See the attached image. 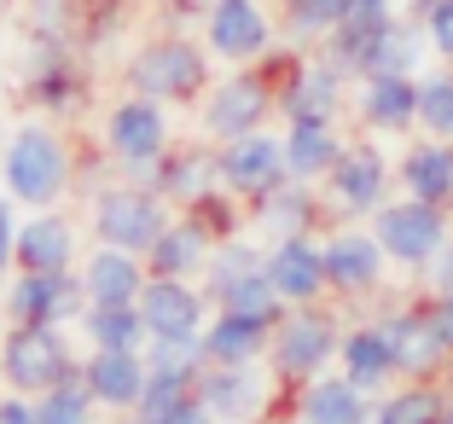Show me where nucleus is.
I'll list each match as a JSON object with an SVG mask.
<instances>
[{
	"mask_svg": "<svg viewBox=\"0 0 453 424\" xmlns=\"http://www.w3.org/2000/svg\"><path fill=\"white\" fill-rule=\"evenodd\" d=\"M0 186L24 210H58L76 198V140L53 117H24L0 146Z\"/></svg>",
	"mask_w": 453,
	"mask_h": 424,
	"instance_id": "obj_1",
	"label": "nucleus"
},
{
	"mask_svg": "<svg viewBox=\"0 0 453 424\" xmlns=\"http://www.w3.org/2000/svg\"><path fill=\"white\" fill-rule=\"evenodd\" d=\"M18 93L35 117L76 122L94 93V70H88V47L76 35H41L24 29V65H18Z\"/></svg>",
	"mask_w": 453,
	"mask_h": 424,
	"instance_id": "obj_2",
	"label": "nucleus"
},
{
	"mask_svg": "<svg viewBox=\"0 0 453 424\" xmlns=\"http://www.w3.org/2000/svg\"><path fill=\"white\" fill-rule=\"evenodd\" d=\"M122 88L146 93L157 105H198L203 93L215 88V65L210 47L198 35H180V29H157L128 53L122 65Z\"/></svg>",
	"mask_w": 453,
	"mask_h": 424,
	"instance_id": "obj_3",
	"label": "nucleus"
},
{
	"mask_svg": "<svg viewBox=\"0 0 453 424\" xmlns=\"http://www.w3.org/2000/svg\"><path fill=\"white\" fill-rule=\"evenodd\" d=\"M81 355L70 326H6L0 332V384L18 396H47V389L81 378Z\"/></svg>",
	"mask_w": 453,
	"mask_h": 424,
	"instance_id": "obj_4",
	"label": "nucleus"
},
{
	"mask_svg": "<svg viewBox=\"0 0 453 424\" xmlns=\"http://www.w3.org/2000/svg\"><path fill=\"white\" fill-rule=\"evenodd\" d=\"M267 117H280V81H273L267 65H233L226 76H215V88L198 99V128L215 146L267 128Z\"/></svg>",
	"mask_w": 453,
	"mask_h": 424,
	"instance_id": "obj_5",
	"label": "nucleus"
},
{
	"mask_svg": "<svg viewBox=\"0 0 453 424\" xmlns=\"http://www.w3.org/2000/svg\"><path fill=\"white\" fill-rule=\"evenodd\" d=\"M174 204H163L157 192L146 186H128V181H111L99 198H88V227H94L99 244H117V251H140L146 256L157 244V233L174 221Z\"/></svg>",
	"mask_w": 453,
	"mask_h": 424,
	"instance_id": "obj_6",
	"label": "nucleus"
},
{
	"mask_svg": "<svg viewBox=\"0 0 453 424\" xmlns=\"http://www.w3.org/2000/svg\"><path fill=\"white\" fill-rule=\"evenodd\" d=\"M262 65L273 70V81H280V117L285 122H337L349 76L326 53L308 58V53H285V47H273Z\"/></svg>",
	"mask_w": 453,
	"mask_h": 424,
	"instance_id": "obj_7",
	"label": "nucleus"
},
{
	"mask_svg": "<svg viewBox=\"0 0 453 424\" xmlns=\"http://www.w3.org/2000/svg\"><path fill=\"white\" fill-rule=\"evenodd\" d=\"M343 349V332H337V320L326 314L320 303H303L273 326V343H267V366L280 384H308V378H320L326 366L337 360Z\"/></svg>",
	"mask_w": 453,
	"mask_h": 424,
	"instance_id": "obj_8",
	"label": "nucleus"
},
{
	"mask_svg": "<svg viewBox=\"0 0 453 424\" xmlns=\"http://www.w3.org/2000/svg\"><path fill=\"white\" fill-rule=\"evenodd\" d=\"M0 314L6 326H81L88 314V285L81 274H6V291H0Z\"/></svg>",
	"mask_w": 453,
	"mask_h": 424,
	"instance_id": "obj_9",
	"label": "nucleus"
},
{
	"mask_svg": "<svg viewBox=\"0 0 453 424\" xmlns=\"http://www.w3.org/2000/svg\"><path fill=\"white\" fill-rule=\"evenodd\" d=\"M99 140H105V151L117 158V169H128V163H157L163 151L174 146V117H169V105H157L146 93H122V99L105 105Z\"/></svg>",
	"mask_w": 453,
	"mask_h": 424,
	"instance_id": "obj_10",
	"label": "nucleus"
},
{
	"mask_svg": "<svg viewBox=\"0 0 453 424\" xmlns=\"http://www.w3.org/2000/svg\"><path fill=\"white\" fill-rule=\"evenodd\" d=\"M203 47L221 65H262L280 47V18H267L262 0H215L203 18Z\"/></svg>",
	"mask_w": 453,
	"mask_h": 424,
	"instance_id": "obj_11",
	"label": "nucleus"
},
{
	"mask_svg": "<svg viewBox=\"0 0 453 424\" xmlns=\"http://www.w3.org/2000/svg\"><path fill=\"white\" fill-rule=\"evenodd\" d=\"M372 233L384 244V256L401 267H430L448 251V215H441V204H425V198L384 204L372 215Z\"/></svg>",
	"mask_w": 453,
	"mask_h": 424,
	"instance_id": "obj_12",
	"label": "nucleus"
},
{
	"mask_svg": "<svg viewBox=\"0 0 453 424\" xmlns=\"http://www.w3.org/2000/svg\"><path fill=\"white\" fill-rule=\"evenodd\" d=\"M215 163H221V186L244 204H262L267 192H280L291 181V163H285V134H244V140H226L215 146Z\"/></svg>",
	"mask_w": 453,
	"mask_h": 424,
	"instance_id": "obj_13",
	"label": "nucleus"
},
{
	"mask_svg": "<svg viewBox=\"0 0 453 424\" xmlns=\"http://www.w3.org/2000/svg\"><path fill=\"white\" fill-rule=\"evenodd\" d=\"M18 267H24V274H70V267H81V227H76V215H70L65 204H58V210H29L24 215Z\"/></svg>",
	"mask_w": 453,
	"mask_h": 424,
	"instance_id": "obj_14",
	"label": "nucleus"
},
{
	"mask_svg": "<svg viewBox=\"0 0 453 424\" xmlns=\"http://www.w3.org/2000/svg\"><path fill=\"white\" fill-rule=\"evenodd\" d=\"M198 396L221 424H267L273 419V384H267L262 360L256 366H210L198 378Z\"/></svg>",
	"mask_w": 453,
	"mask_h": 424,
	"instance_id": "obj_15",
	"label": "nucleus"
},
{
	"mask_svg": "<svg viewBox=\"0 0 453 424\" xmlns=\"http://www.w3.org/2000/svg\"><path fill=\"white\" fill-rule=\"evenodd\" d=\"M389 192V163L378 146H343V158L326 174V204L337 215H378Z\"/></svg>",
	"mask_w": 453,
	"mask_h": 424,
	"instance_id": "obj_16",
	"label": "nucleus"
},
{
	"mask_svg": "<svg viewBox=\"0 0 453 424\" xmlns=\"http://www.w3.org/2000/svg\"><path fill=\"white\" fill-rule=\"evenodd\" d=\"M221 186V163H215V140H174L157 163H151V181L146 192H157L163 204L187 210L198 192Z\"/></svg>",
	"mask_w": 453,
	"mask_h": 424,
	"instance_id": "obj_17",
	"label": "nucleus"
},
{
	"mask_svg": "<svg viewBox=\"0 0 453 424\" xmlns=\"http://www.w3.org/2000/svg\"><path fill=\"white\" fill-rule=\"evenodd\" d=\"M267 279H273V291L291 308L320 303L332 291V279H326V244L314 233H303V239H267Z\"/></svg>",
	"mask_w": 453,
	"mask_h": 424,
	"instance_id": "obj_18",
	"label": "nucleus"
},
{
	"mask_svg": "<svg viewBox=\"0 0 453 424\" xmlns=\"http://www.w3.org/2000/svg\"><path fill=\"white\" fill-rule=\"evenodd\" d=\"M140 314H146L151 337H174V332H203L215 314L210 291H203L198 279H163L151 274L146 291H140Z\"/></svg>",
	"mask_w": 453,
	"mask_h": 424,
	"instance_id": "obj_19",
	"label": "nucleus"
},
{
	"mask_svg": "<svg viewBox=\"0 0 453 424\" xmlns=\"http://www.w3.org/2000/svg\"><path fill=\"white\" fill-rule=\"evenodd\" d=\"M81 378L94 389L99 412H134L140 396H146V349H88L81 355Z\"/></svg>",
	"mask_w": 453,
	"mask_h": 424,
	"instance_id": "obj_20",
	"label": "nucleus"
},
{
	"mask_svg": "<svg viewBox=\"0 0 453 424\" xmlns=\"http://www.w3.org/2000/svg\"><path fill=\"white\" fill-rule=\"evenodd\" d=\"M326 244V279H332L337 297H366L378 291V279H384V244H378V233H355V227H343V233H332Z\"/></svg>",
	"mask_w": 453,
	"mask_h": 424,
	"instance_id": "obj_21",
	"label": "nucleus"
},
{
	"mask_svg": "<svg viewBox=\"0 0 453 424\" xmlns=\"http://www.w3.org/2000/svg\"><path fill=\"white\" fill-rule=\"evenodd\" d=\"M81 285H88V303H105V308H117V303H140V291H146V279H151V267H146V256L140 251H117V244H94V251L81 256Z\"/></svg>",
	"mask_w": 453,
	"mask_h": 424,
	"instance_id": "obj_22",
	"label": "nucleus"
},
{
	"mask_svg": "<svg viewBox=\"0 0 453 424\" xmlns=\"http://www.w3.org/2000/svg\"><path fill=\"white\" fill-rule=\"evenodd\" d=\"M326 210L332 204H320L314 181H285L280 192H267L262 204H250V221L262 227L267 239H303V233H314L326 221Z\"/></svg>",
	"mask_w": 453,
	"mask_h": 424,
	"instance_id": "obj_23",
	"label": "nucleus"
},
{
	"mask_svg": "<svg viewBox=\"0 0 453 424\" xmlns=\"http://www.w3.org/2000/svg\"><path fill=\"white\" fill-rule=\"evenodd\" d=\"M389 18H395V6H378V0H355V6H349V18L320 41L326 58H332L343 76H366V58H372L378 35L389 29Z\"/></svg>",
	"mask_w": 453,
	"mask_h": 424,
	"instance_id": "obj_24",
	"label": "nucleus"
},
{
	"mask_svg": "<svg viewBox=\"0 0 453 424\" xmlns=\"http://www.w3.org/2000/svg\"><path fill=\"white\" fill-rule=\"evenodd\" d=\"M210 256H215L210 233H203L192 215H174V221L157 233V244L146 251V267H151V274H163V279H198V285H203Z\"/></svg>",
	"mask_w": 453,
	"mask_h": 424,
	"instance_id": "obj_25",
	"label": "nucleus"
},
{
	"mask_svg": "<svg viewBox=\"0 0 453 424\" xmlns=\"http://www.w3.org/2000/svg\"><path fill=\"white\" fill-rule=\"evenodd\" d=\"M296 412H303L308 424H372V401H366V389L355 384V378H308V384H296Z\"/></svg>",
	"mask_w": 453,
	"mask_h": 424,
	"instance_id": "obj_26",
	"label": "nucleus"
},
{
	"mask_svg": "<svg viewBox=\"0 0 453 424\" xmlns=\"http://www.w3.org/2000/svg\"><path fill=\"white\" fill-rule=\"evenodd\" d=\"M267 343H273V326L244 320V314H233V308H215L210 326H203L210 366H256V360H267Z\"/></svg>",
	"mask_w": 453,
	"mask_h": 424,
	"instance_id": "obj_27",
	"label": "nucleus"
},
{
	"mask_svg": "<svg viewBox=\"0 0 453 424\" xmlns=\"http://www.w3.org/2000/svg\"><path fill=\"white\" fill-rule=\"evenodd\" d=\"M360 122L372 134H407L418 122V81L413 76H360Z\"/></svg>",
	"mask_w": 453,
	"mask_h": 424,
	"instance_id": "obj_28",
	"label": "nucleus"
},
{
	"mask_svg": "<svg viewBox=\"0 0 453 424\" xmlns=\"http://www.w3.org/2000/svg\"><path fill=\"white\" fill-rule=\"evenodd\" d=\"M378 326L389 332V343H395V366L407 372V378H425V372H436L441 360H448V349L436 343V332H430V320H425V303L395 308V314H384Z\"/></svg>",
	"mask_w": 453,
	"mask_h": 424,
	"instance_id": "obj_29",
	"label": "nucleus"
},
{
	"mask_svg": "<svg viewBox=\"0 0 453 424\" xmlns=\"http://www.w3.org/2000/svg\"><path fill=\"white\" fill-rule=\"evenodd\" d=\"M337 360H343V378H355L366 396H372L378 384H389L395 378V343H389L384 326H355V332H343V349H337Z\"/></svg>",
	"mask_w": 453,
	"mask_h": 424,
	"instance_id": "obj_30",
	"label": "nucleus"
},
{
	"mask_svg": "<svg viewBox=\"0 0 453 424\" xmlns=\"http://www.w3.org/2000/svg\"><path fill=\"white\" fill-rule=\"evenodd\" d=\"M337 158H343L337 122H285V163H291V181H326Z\"/></svg>",
	"mask_w": 453,
	"mask_h": 424,
	"instance_id": "obj_31",
	"label": "nucleus"
},
{
	"mask_svg": "<svg viewBox=\"0 0 453 424\" xmlns=\"http://www.w3.org/2000/svg\"><path fill=\"white\" fill-rule=\"evenodd\" d=\"M81 337H88V349H146L151 326H146V314H140V303H117V308L88 303Z\"/></svg>",
	"mask_w": 453,
	"mask_h": 424,
	"instance_id": "obj_32",
	"label": "nucleus"
},
{
	"mask_svg": "<svg viewBox=\"0 0 453 424\" xmlns=\"http://www.w3.org/2000/svg\"><path fill=\"white\" fill-rule=\"evenodd\" d=\"M401 186H407V198L448 204L453 198V146H441V140L413 146L407 158H401Z\"/></svg>",
	"mask_w": 453,
	"mask_h": 424,
	"instance_id": "obj_33",
	"label": "nucleus"
},
{
	"mask_svg": "<svg viewBox=\"0 0 453 424\" xmlns=\"http://www.w3.org/2000/svg\"><path fill=\"white\" fill-rule=\"evenodd\" d=\"M425 24L418 18H389V29L378 35L372 58H366V76H413L418 53H425Z\"/></svg>",
	"mask_w": 453,
	"mask_h": 424,
	"instance_id": "obj_34",
	"label": "nucleus"
},
{
	"mask_svg": "<svg viewBox=\"0 0 453 424\" xmlns=\"http://www.w3.org/2000/svg\"><path fill=\"white\" fill-rule=\"evenodd\" d=\"M355 0H280V29L291 47H308V41H326L337 24L349 18Z\"/></svg>",
	"mask_w": 453,
	"mask_h": 424,
	"instance_id": "obj_35",
	"label": "nucleus"
},
{
	"mask_svg": "<svg viewBox=\"0 0 453 424\" xmlns=\"http://www.w3.org/2000/svg\"><path fill=\"white\" fill-rule=\"evenodd\" d=\"M267 267V244H256V239H226V244H215V256H210V267H203V291H210V303L221 291H233L239 279H250V274H262Z\"/></svg>",
	"mask_w": 453,
	"mask_h": 424,
	"instance_id": "obj_36",
	"label": "nucleus"
},
{
	"mask_svg": "<svg viewBox=\"0 0 453 424\" xmlns=\"http://www.w3.org/2000/svg\"><path fill=\"white\" fill-rule=\"evenodd\" d=\"M146 366H151V372H174V378H192V384H198L203 372H210V349H203V332L151 337V343H146Z\"/></svg>",
	"mask_w": 453,
	"mask_h": 424,
	"instance_id": "obj_37",
	"label": "nucleus"
},
{
	"mask_svg": "<svg viewBox=\"0 0 453 424\" xmlns=\"http://www.w3.org/2000/svg\"><path fill=\"white\" fill-rule=\"evenodd\" d=\"M215 308H233V314H244V320H262V326H280V320L291 314V303H285V297L273 291V279H267V267H262V274H250V279H239L233 291H221V297H215Z\"/></svg>",
	"mask_w": 453,
	"mask_h": 424,
	"instance_id": "obj_38",
	"label": "nucleus"
},
{
	"mask_svg": "<svg viewBox=\"0 0 453 424\" xmlns=\"http://www.w3.org/2000/svg\"><path fill=\"white\" fill-rule=\"evenodd\" d=\"M244 210H250V204L233 198L226 186H210V192H198V198H192L180 215H192V221H198L215 244H226V239H239V233H244Z\"/></svg>",
	"mask_w": 453,
	"mask_h": 424,
	"instance_id": "obj_39",
	"label": "nucleus"
},
{
	"mask_svg": "<svg viewBox=\"0 0 453 424\" xmlns=\"http://www.w3.org/2000/svg\"><path fill=\"white\" fill-rule=\"evenodd\" d=\"M35 424H105V419H99V401L88 389V378H70V384L35 396Z\"/></svg>",
	"mask_w": 453,
	"mask_h": 424,
	"instance_id": "obj_40",
	"label": "nucleus"
},
{
	"mask_svg": "<svg viewBox=\"0 0 453 424\" xmlns=\"http://www.w3.org/2000/svg\"><path fill=\"white\" fill-rule=\"evenodd\" d=\"M448 419V401L436 389H395L372 407V424H441Z\"/></svg>",
	"mask_w": 453,
	"mask_h": 424,
	"instance_id": "obj_41",
	"label": "nucleus"
},
{
	"mask_svg": "<svg viewBox=\"0 0 453 424\" xmlns=\"http://www.w3.org/2000/svg\"><path fill=\"white\" fill-rule=\"evenodd\" d=\"M134 0H81V24H76V41L88 47V53H99V47H111V41L122 35V24H128Z\"/></svg>",
	"mask_w": 453,
	"mask_h": 424,
	"instance_id": "obj_42",
	"label": "nucleus"
},
{
	"mask_svg": "<svg viewBox=\"0 0 453 424\" xmlns=\"http://www.w3.org/2000/svg\"><path fill=\"white\" fill-rule=\"evenodd\" d=\"M187 396H198V384H192V378H174V372H151V378H146V396H140V407H134V412H140L146 424H163Z\"/></svg>",
	"mask_w": 453,
	"mask_h": 424,
	"instance_id": "obj_43",
	"label": "nucleus"
},
{
	"mask_svg": "<svg viewBox=\"0 0 453 424\" xmlns=\"http://www.w3.org/2000/svg\"><path fill=\"white\" fill-rule=\"evenodd\" d=\"M418 122H425L436 140H453V70L418 81Z\"/></svg>",
	"mask_w": 453,
	"mask_h": 424,
	"instance_id": "obj_44",
	"label": "nucleus"
},
{
	"mask_svg": "<svg viewBox=\"0 0 453 424\" xmlns=\"http://www.w3.org/2000/svg\"><path fill=\"white\" fill-rule=\"evenodd\" d=\"M76 24H81V0H24V29L76 35Z\"/></svg>",
	"mask_w": 453,
	"mask_h": 424,
	"instance_id": "obj_45",
	"label": "nucleus"
},
{
	"mask_svg": "<svg viewBox=\"0 0 453 424\" xmlns=\"http://www.w3.org/2000/svg\"><path fill=\"white\" fill-rule=\"evenodd\" d=\"M413 6V18L425 24L430 47H436L441 58H453V0H407Z\"/></svg>",
	"mask_w": 453,
	"mask_h": 424,
	"instance_id": "obj_46",
	"label": "nucleus"
},
{
	"mask_svg": "<svg viewBox=\"0 0 453 424\" xmlns=\"http://www.w3.org/2000/svg\"><path fill=\"white\" fill-rule=\"evenodd\" d=\"M210 6H215V0H151V24H157V29H180V35H192V29H203Z\"/></svg>",
	"mask_w": 453,
	"mask_h": 424,
	"instance_id": "obj_47",
	"label": "nucleus"
},
{
	"mask_svg": "<svg viewBox=\"0 0 453 424\" xmlns=\"http://www.w3.org/2000/svg\"><path fill=\"white\" fill-rule=\"evenodd\" d=\"M24 204H12V198H0V279L18 267V233H24Z\"/></svg>",
	"mask_w": 453,
	"mask_h": 424,
	"instance_id": "obj_48",
	"label": "nucleus"
},
{
	"mask_svg": "<svg viewBox=\"0 0 453 424\" xmlns=\"http://www.w3.org/2000/svg\"><path fill=\"white\" fill-rule=\"evenodd\" d=\"M425 320H430V332H436V343L453 355V297H441V291H436V297L425 303Z\"/></svg>",
	"mask_w": 453,
	"mask_h": 424,
	"instance_id": "obj_49",
	"label": "nucleus"
},
{
	"mask_svg": "<svg viewBox=\"0 0 453 424\" xmlns=\"http://www.w3.org/2000/svg\"><path fill=\"white\" fill-rule=\"evenodd\" d=\"M0 424H35V396L6 389V396H0Z\"/></svg>",
	"mask_w": 453,
	"mask_h": 424,
	"instance_id": "obj_50",
	"label": "nucleus"
},
{
	"mask_svg": "<svg viewBox=\"0 0 453 424\" xmlns=\"http://www.w3.org/2000/svg\"><path fill=\"white\" fill-rule=\"evenodd\" d=\"M163 424H221V419L210 412V401H203V396H187V401H180V407H174Z\"/></svg>",
	"mask_w": 453,
	"mask_h": 424,
	"instance_id": "obj_51",
	"label": "nucleus"
},
{
	"mask_svg": "<svg viewBox=\"0 0 453 424\" xmlns=\"http://www.w3.org/2000/svg\"><path fill=\"white\" fill-rule=\"evenodd\" d=\"M430 274H436V291H441V297H453V244L436 256V262H430Z\"/></svg>",
	"mask_w": 453,
	"mask_h": 424,
	"instance_id": "obj_52",
	"label": "nucleus"
},
{
	"mask_svg": "<svg viewBox=\"0 0 453 424\" xmlns=\"http://www.w3.org/2000/svg\"><path fill=\"white\" fill-rule=\"evenodd\" d=\"M105 424H146L140 412H105Z\"/></svg>",
	"mask_w": 453,
	"mask_h": 424,
	"instance_id": "obj_53",
	"label": "nucleus"
},
{
	"mask_svg": "<svg viewBox=\"0 0 453 424\" xmlns=\"http://www.w3.org/2000/svg\"><path fill=\"white\" fill-rule=\"evenodd\" d=\"M267 424H308V419H303V412H291V419L280 412V419H267Z\"/></svg>",
	"mask_w": 453,
	"mask_h": 424,
	"instance_id": "obj_54",
	"label": "nucleus"
},
{
	"mask_svg": "<svg viewBox=\"0 0 453 424\" xmlns=\"http://www.w3.org/2000/svg\"><path fill=\"white\" fill-rule=\"evenodd\" d=\"M12 6H18V0H0V12H12Z\"/></svg>",
	"mask_w": 453,
	"mask_h": 424,
	"instance_id": "obj_55",
	"label": "nucleus"
},
{
	"mask_svg": "<svg viewBox=\"0 0 453 424\" xmlns=\"http://www.w3.org/2000/svg\"><path fill=\"white\" fill-rule=\"evenodd\" d=\"M441 424H453V401H448V419H441Z\"/></svg>",
	"mask_w": 453,
	"mask_h": 424,
	"instance_id": "obj_56",
	"label": "nucleus"
},
{
	"mask_svg": "<svg viewBox=\"0 0 453 424\" xmlns=\"http://www.w3.org/2000/svg\"><path fill=\"white\" fill-rule=\"evenodd\" d=\"M378 6H401V0H378Z\"/></svg>",
	"mask_w": 453,
	"mask_h": 424,
	"instance_id": "obj_57",
	"label": "nucleus"
}]
</instances>
